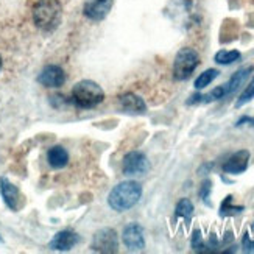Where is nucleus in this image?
<instances>
[{
  "label": "nucleus",
  "instance_id": "1",
  "mask_svg": "<svg viewBox=\"0 0 254 254\" xmlns=\"http://www.w3.org/2000/svg\"><path fill=\"white\" fill-rule=\"evenodd\" d=\"M142 196V186L136 181H124L117 184L108 196V203L114 211L125 212L136 206Z\"/></svg>",
  "mask_w": 254,
  "mask_h": 254
},
{
  "label": "nucleus",
  "instance_id": "2",
  "mask_svg": "<svg viewBox=\"0 0 254 254\" xmlns=\"http://www.w3.org/2000/svg\"><path fill=\"white\" fill-rule=\"evenodd\" d=\"M61 17V5L58 0H38L33 8V19L41 28L50 31L57 28Z\"/></svg>",
  "mask_w": 254,
  "mask_h": 254
},
{
  "label": "nucleus",
  "instance_id": "3",
  "mask_svg": "<svg viewBox=\"0 0 254 254\" xmlns=\"http://www.w3.org/2000/svg\"><path fill=\"white\" fill-rule=\"evenodd\" d=\"M105 98V92L100 86L91 80L80 81L72 89V102L83 109H89L100 105Z\"/></svg>",
  "mask_w": 254,
  "mask_h": 254
},
{
  "label": "nucleus",
  "instance_id": "4",
  "mask_svg": "<svg viewBox=\"0 0 254 254\" xmlns=\"http://www.w3.org/2000/svg\"><path fill=\"white\" fill-rule=\"evenodd\" d=\"M200 64V55L190 47H184L176 53L173 61V78L183 81L187 80L195 72Z\"/></svg>",
  "mask_w": 254,
  "mask_h": 254
},
{
  "label": "nucleus",
  "instance_id": "5",
  "mask_svg": "<svg viewBox=\"0 0 254 254\" xmlns=\"http://www.w3.org/2000/svg\"><path fill=\"white\" fill-rule=\"evenodd\" d=\"M119 248V237L111 228L100 229L94 236L92 250L97 253H116Z\"/></svg>",
  "mask_w": 254,
  "mask_h": 254
},
{
  "label": "nucleus",
  "instance_id": "6",
  "mask_svg": "<svg viewBox=\"0 0 254 254\" xmlns=\"http://www.w3.org/2000/svg\"><path fill=\"white\" fill-rule=\"evenodd\" d=\"M148 169H150L148 159L140 151H129L124 158L122 170L125 175H142L148 172Z\"/></svg>",
  "mask_w": 254,
  "mask_h": 254
},
{
  "label": "nucleus",
  "instance_id": "7",
  "mask_svg": "<svg viewBox=\"0 0 254 254\" xmlns=\"http://www.w3.org/2000/svg\"><path fill=\"white\" fill-rule=\"evenodd\" d=\"M122 240L128 250L132 251H139L145 247V237H143V229L142 226L131 223L125 228L124 234H122Z\"/></svg>",
  "mask_w": 254,
  "mask_h": 254
},
{
  "label": "nucleus",
  "instance_id": "8",
  "mask_svg": "<svg viewBox=\"0 0 254 254\" xmlns=\"http://www.w3.org/2000/svg\"><path fill=\"white\" fill-rule=\"evenodd\" d=\"M113 6V0H86L84 14L91 20H103Z\"/></svg>",
  "mask_w": 254,
  "mask_h": 254
},
{
  "label": "nucleus",
  "instance_id": "9",
  "mask_svg": "<svg viewBox=\"0 0 254 254\" xmlns=\"http://www.w3.org/2000/svg\"><path fill=\"white\" fill-rule=\"evenodd\" d=\"M250 162V151L248 150H240L234 153L233 156H229L228 161L223 164V172L229 175H237L244 173L248 169Z\"/></svg>",
  "mask_w": 254,
  "mask_h": 254
},
{
  "label": "nucleus",
  "instance_id": "10",
  "mask_svg": "<svg viewBox=\"0 0 254 254\" xmlns=\"http://www.w3.org/2000/svg\"><path fill=\"white\" fill-rule=\"evenodd\" d=\"M39 83L46 87H60L65 81V73L58 65H47L39 75Z\"/></svg>",
  "mask_w": 254,
  "mask_h": 254
},
{
  "label": "nucleus",
  "instance_id": "11",
  "mask_svg": "<svg viewBox=\"0 0 254 254\" xmlns=\"http://www.w3.org/2000/svg\"><path fill=\"white\" fill-rule=\"evenodd\" d=\"M76 244H78V236L75 233H72V231H61L50 242V248L58 251H69Z\"/></svg>",
  "mask_w": 254,
  "mask_h": 254
},
{
  "label": "nucleus",
  "instance_id": "12",
  "mask_svg": "<svg viewBox=\"0 0 254 254\" xmlns=\"http://www.w3.org/2000/svg\"><path fill=\"white\" fill-rule=\"evenodd\" d=\"M0 190H2V196L6 206L9 209H13V211H16L19 207V200H20V193L17 190V187L11 184L6 178H2L0 180Z\"/></svg>",
  "mask_w": 254,
  "mask_h": 254
},
{
  "label": "nucleus",
  "instance_id": "13",
  "mask_svg": "<svg viewBox=\"0 0 254 254\" xmlns=\"http://www.w3.org/2000/svg\"><path fill=\"white\" fill-rule=\"evenodd\" d=\"M120 105L125 109L127 113H132V114H143L147 111V106H145V102L142 100V98L136 94H124L120 97Z\"/></svg>",
  "mask_w": 254,
  "mask_h": 254
},
{
  "label": "nucleus",
  "instance_id": "14",
  "mask_svg": "<svg viewBox=\"0 0 254 254\" xmlns=\"http://www.w3.org/2000/svg\"><path fill=\"white\" fill-rule=\"evenodd\" d=\"M254 70V65H248V67H242L239 69L233 76H231V80L225 84V89H226V95H231L234 94L239 87L245 83V80L250 76V73Z\"/></svg>",
  "mask_w": 254,
  "mask_h": 254
},
{
  "label": "nucleus",
  "instance_id": "15",
  "mask_svg": "<svg viewBox=\"0 0 254 254\" xmlns=\"http://www.w3.org/2000/svg\"><path fill=\"white\" fill-rule=\"evenodd\" d=\"M47 161L53 169H63L69 162V154L63 147H52L47 153Z\"/></svg>",
  "mask_w": 254,
  "mask_h": 254
},
{
  "label": "nucleus",
  "instance_id": "16",
  "mask_svg": "<svg viewBox=\"0 0 254 254\" xmlns=\"http://www.w3.org/2000/svg\"><path fill=\"white\" fill-rule=\"evenodd\" d=\"M175 214H176V217L184 218L186 222H190L192 214H193V204H192V201L187 200V198H183V200H180L178 204H176Z\"/></svg>",
  "mask_w": 254,
  "mask_h": 254
},
{
  "label": "nucleus",
  "instance_id": "17",
  "mask_svg": "<svg viewBox=\"0 0 254 254\" xmlns=\"http://www.w3.org/2000/svg\"><path fill=\"white\" fill-rule=\"evenodd\" d=\"M239 60H240V52H237V50H220L215 55V63L223 64V65L233 64Z\"/></svg>",
  "mask_w": 254,
  "mask_h": 254
},
{
  "label": "nucleus",
  "instance_id": "18",
  "mask_svg": "<svg viewBox=\"0 0 254 254\" xmlns=\"http://www.w3.org/2000/svg\"><path fill=\"white\" fill-rule=\"evenodd\" d=\"M217 76H218L217 69H207L203 73H200V76L195 80V87H196V89H204V87L211 84L217 78Z\"/></svg>",
  "mask_w": 254,
  "mask_h": 254
},
{
  "label": "nucleus",
  "instance_id": "19",
  "mask_svg": "<svg viewBox=\"0 0 254 254\" xmlns=\"http://www.w3.org/2000/svg\"><path fill=\"white\" fill-rule=\"evenodd\" d=\"M231 203H233V196L228 195L225 198L223 204H222V209H220V215L228 217V215H234V214H239V212L244 211V207L242 206H231Z\"/></svg>",
  "mask_w": 254,
  "mask_h": 254
},
{
  "label": "nucleus",
  "instance_id": "20",
  "mask_svg": "<svg viewBox=\"0 0 254 254\" xmlns=\"http://www.w3.org/2000/svg\"><path fill=\"white\" fill-rule=\"evenodd\" d=\"M253 98H254V76H253V80L250 81V84L245 87V91L240 94L239 100L236 102V108H242L244 105H247L248 102H251Z\"/></svg>",
  "mask_w": 254,
  "mask_h": 254
},
{
  "label": "nucleus",
  "instance_id": "21",
  "mask_svg": "<svg viewBox=\"0 0 254 254\" xmlns=\"http://www.w3.org/2000/svg\"><path fill=\"white\" fill-rule=\"evenodd\" d=\"M226 97V89H225V84L223 86H218L212 92H209L206 95H203V103H211V102H217L220 98H225Z\"/></svg>",
  "mask_w": 254,
  "mask_h": 254
},
{
  "label": "nucleus",
  "instance_id": "22",
  "mask_svg": "<svg viewBox=\"0 0 254 254\" xmlns=\"http://www.w3.org/2000/svg\"><path fill=\"white\" fill-rule=\"evenodd\" d=\"M192 248L195 251H201L204 248L203 244V237H201V231L200 229H195L193 234H192Z\"/></svg>",
  "mask_w": 254,
  "mask_h": 254
},
{
  "label": "nucleus",
  "instance_id": "23",
  "mask_svg": "<svg viewBox=\"0 0 254 254\" xmlns=\"http://www.w3.org/2000/svg\"><path fill=\"white\" fill-rule=\"evenodd\" d=\"M211 190H212V183L209 181V180H206L203 184H201V187H200V198L201 200L206 203V204H211L207 201V198H209V193H211Z\"/></svg>",
  "mask_w": 254,
  "mask_h": 254
},
{
  "label": "nucleus",
  "instance_id": "24",
  "mask_svg": "<svg viewBox=\"0 0 254 254\" xmlns=\"http://www.w3.org/2000/svg\"><path fill=\"white\" fill-rule=\"evenodd\" d=\"M244 251L245 253H253L254 251V240H251L248 234L244 236Z\"/></svg>",
  "mask_w": 254,
  "mask_h": 254
},
{
  "label": "nucleus",
  "instance_id": "25",
  "mask_svg": "<svg viewBox=\"0 0 254 254\" xmlns=\"http://www.w3.org/2000/svg\"><path fill=\"white\" fill-rule=\"evenodd\" d=\"M244 125H248V127L254 128V117L245 116V117H242V119L239 120V122L236 124V127H244Z\"/></svg>",
  "mask_w": 254,
  "mask_h": 254
},
{
  "label": "nucleus",
  "instance_id": "26",
  "mask_svg": "<svg viewBox=\"0 0 254 254\" xmlns=\"http://www.w3.org/2000/svg\"><path fill=\"white\" fill-rule=\"evenodd\" d=\"M0 69H2V58H0Z\"/></svg>",
  "mask_w": 254,
  "mask_h": 254
},
{
  "label": "nucleus",
  "instance_id": "27",
  "mask_svg": "<svg viewBox=\"0 0 254 254\" xmlns=\"http://www.w3.org/2000/svg\"><path fill=\"white\" fill-rule=\"evenodd\" d=\"M0 244H2V237H0Z\"/></svg>",
  "mask_w": 254,
  "mask_h": 254
}]
</instances>
